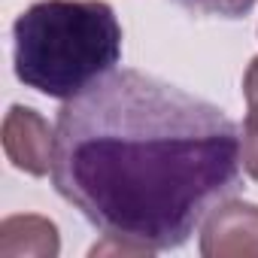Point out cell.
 Wrapping results in <instances>:
<instances>
[{
	"instance_id": "obj_6",
	"label": "cell",
	"mask_w": 258,
	"mask_h": 258,
	"mask_svg": "<svg viewBox=\"0 0 258 258\" xmlns=\"http://www.w3.org/2000/svg\"><path fill=\"white\" fill-rule=\"evenodd\" d=\"M243 94L249 103V118H258V58H252V64L243 76Z\"/></svg>"
},
{
	"instance_id": "obj_1",
	"label": "cell",
	"mask_w": 258,
	"mask_h": 258,
	"mask_svg": "<svg viewBox=\"0 0 258 258\" xmlns=\"http://www.w3.org/2000/svg\"><path fill=\"white\" fill-rule=\"evenodd\" d=\"M243 167V131L222 106L143 70L109 73L55 115V191L131 252L185 246Z\"/></svg>"
},
{
	"instance_id": "obj_5",
	"label": "cell",
	"mask_w": 258,
	"mask_h": 258,
	"mask_svg": "<svg viewBox=\"0 0 258 258\" xmlns=\"http://www.w3.org/2000/svg\"><path fill=\"white\" fill-rule=\"evenodd\" d=\"M243 164L249 170V176L258 182V118L243 121Z\"/></svg>"
},
{
	"instance_id": "obj_3",
	"label": "cell",
	"mask_w": 258,
	"mask_h": 258,
	"mask_svg": "<svg viewBox=\"0 0 258 258\" xmlns=\"http://www.w3.org/2000/svg\"><path fill=\"white\" fill-rule=\"evenodd\" d=\"M4 146L16 167L43 176L52 170V137L49 124L28 106H13L4 124Z\"/></svg>"
},
{
	"instance_id": "obj_4",
	"label": "cell",
	"mask_w": 258,
	"mask_h": 258,
	"mask_svg": "<svg viewBox=\"0 0 258 258\" xmlns=\"http://www.w3.org/2000/svg\"><path fill=\"white\" fill-rule=\"evenodd\" d=\"M179 10L201 16V19H246L258 0H170Z\"/></svg>"
},
{
	"instance_id": "obj_2",
	"label": "cell",
	"mask_w": 258,
	"mask_h": 258,
	"mask_svg": "<svg viewBox=\"0 0 258 258\" xmlns=\"http://www.w3.org/2000/svg\"><path fill=\"white\" fill-rule=\"evenodd\" d=\"M121 61V25L103 0H40L13 25V67L28 88L70 100Z\"/></svg>"
}]
</instances>
